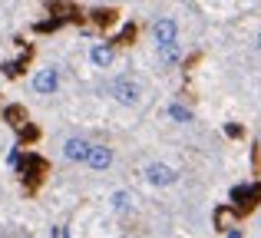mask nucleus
Returning a JSON list of instances; mask_svg holds the SVG:
<instances>
[{
	"label": "nucleus",
	"mask_w": 261,
	"mask_h": 238,
	"mask_svg": "<svg viewBox=\"0 0 261 238\" xmlns=\"http://www.w3.org/2000/svg\"><path fill=\"white\" fill-rule=\"evenodd\" d=\"M169 116H172V119H178V122H192V113L185 110V106H178V103H172V106H169Z\"/></svg>",
	"instance_id": "10"
},
{
	"label": "nucleus",
	"mask_w": 261,
	"mask_h": 238,
	"mask_svg": "<svg viewBox=\"0 0 261 238\" xmlns=\"http://www.w3.org/2000/svg\"><path fill=\"white\" fill-rule=\"evenodd\" d=\"M113 57H116V53H113V46H109V43H96L93 50H89V60H93V66H102V70L113 63Z\"/></svg>",
	"instance_id": "8"
},
{
	"label": "nucleus",
	"mask_w": 261,
	"mask_h": 238,
	"mask_svg": "<svg viewBox=\"0 0 261 238\" xmlns=\"http://www.w3.org/2000/svg\"><path fill=\"white\" fill-rule=\"evenodd\" d=\"M255 43H258V50H261V33H258V40H255Z\"/></svg>",
	"instance_id": "13"
},
{
	"label": "nucleus",
	"mask_w": 261,
	"mask_h": 238,
	"mask_svg": "<svg viewBox=\"0 0 261 238\" xmlns=\"http://www.w3.org/2000/svg\"><path fill=\"white\" fill-rule=\"evenodd\" d=\"M255 199H261V189L258 186H238V189H231V202H235L238 208H251V205H255Z\"/></svg>",
	"instance_id": "7"
},
{
	"label": "nucleus",
	"mask_w": 261,
	"mask_h": 238,
	"mask_svg": "<svg viewBox=\"0 0 261 238\" xmlns=\"http://www.w3.org/2000/svg\"><path fill=\"white\" fill-rule=\"evenodd\" d=\"M109 202H113L116 212H126V208H129V192H113V199H109Z\"/></svg>",
	"instance_id": "11"
},
{
	"label": "nucleus",
	"mask_w": 261,
	"mask_h": 238,
	"mask_svg": "<svg viewBox=\"0 0 261 238\" xmlns=\"http://www.w3.org/2000/svg\"><path fill=\"white\" fill-rule=\"evenodd\" d=\"M86 166H89V169H96V172L109 169V166H113V149H109V146H93V149H89Z\"/></svg>",
	"instance_id": "6"
},
{
	"label": "nucleus",
	"mask_w": 261,
	"mask_h": 238,
	"mask_svg": "<svg viewBox=\"0 0 261 238\" xmlns=\"http://www.w3.org/2000/svg\"><path fill=\"white\" fill-rule=\"evenodd\" d=\"M152 33H155V43H159V46H169V43H175L178 27H175V20H172V17H162V20H155Z\"/></svg>",
	"instance_id": "5"
},
{
	"label": "nucleus",
	"mask_w": 261,
	"mask_h": 238,
	"mask_svg": "<svg viewBox=\"0 0 261 238\" xmlns=\"http://www.w3.org/2000/svg\"><path fill=\"white\" fill-rule=\"evenodd\" d=\"M178 179V172L172 166H166V162H149L146 166V182L149 186H172Z\"/></svg>",
	"instance_id": "3"
},
{
	"label": "nucleus",
	"mask_w": 261,
	"mask_h": 238,
	"mask_svg": "<svg viewBox=\"0 0 261 238\" xmlns=\"http://www.w3.org/2000/svg\"><path fill=\"white\" fill-rule=\"evenodd\" d=\"M53 238H70V232H63V228H53Z\"/></svg>",
	"instance_id": "12"
},
{
	"label": "nucleus",
	"mask_w": 261,
	"mask_h": 238,
	"mask_svg": "<svg viewBox=\"0 0 261 238\" xmlns=\"http://www.w3.org/2000/svg\"><path fill=\"white\" fill-rule=\"evenodd\" d=\"M159 57H162V63H175L182 53H178V46H175V43H169V46H159Z\"/></svg>",
	"instance_id": "9"
},
{
	"label": "nucleus",
	"mask_w": 261,
	"mask_h": 238,
	"mask_svg": "<svg viewBox=\"0 0 261 238\" xmlns=\"http://www.w3.org/2000/svg\"><path fill=\"white\" fill-rule=\"evenodd\" d=\"M33 90L40 93V96H50V93L60 90V70L57 66H43V70L33 76Z\"/></svg>",
	"instance_id": "2"
},
{
	"label": "nucleus",
	"mask_w": 261,
	"mask_h": 238,
	"mask_svg": "<svg viewBox=\"0 0 261 238\" xmlns=\"http://www.w3.org/2000/svg\"><path fill=\"white\" fill-rule=\"evenodd\" d=\"M89 149H93V142L80 139V136H73V139L63 142V155H66L70 162H86V159H89Z\"/></svg>",
	"instance_id": "4"
},
{
	"label": "nucleus",
	"mask_w": 261,
	"mask_h": 238,
	"mask_svg": "<svg viewBox=\"0 0 261 238\" xmlns=\"http://www.w3.org/2000/svg\"><path fill=\"white\" fill-rule=\"evenodd\" d=\"M113 96L119 99L122 106H139V99H142V86L136 83V80L122 76V80H116V83H113Z\"/></svg>",
	"instance_id": "1"
}]
</instances>
